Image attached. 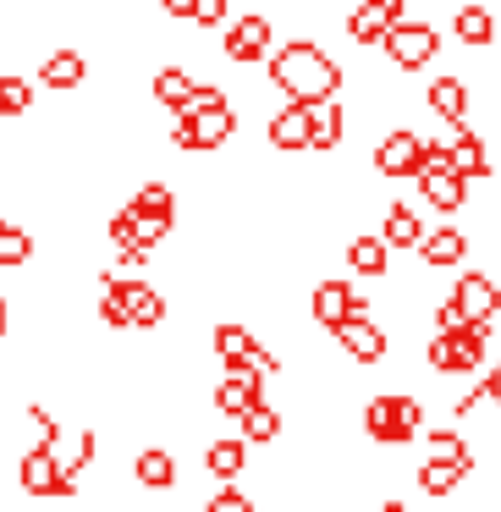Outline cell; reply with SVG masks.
<instances>
[{
	"mask_svg": "<svg viewBox=\"0 0 501 512\" xmlns=\"http://www.w3.org/2000/svg\"><path fill=\"white\" fill-rule=\"evenodd\" d=\"M309 116H314V149H336V144H342V133H347L342 94H336V100H325V105H309Z\"/></svg>",
	"mask_w": 501,
	"mask_h": 512,
	"instance_id": "484cf974",
	"label": "cell"
},
{
	"mask_svg": "<svg viewBox=\"0 0 501 512\" xmlns=\"http://www.w3.org/2000/svg\"><path fill=\"white\" fill-rule=\"evenodd\" d=\"M391 254H397V248L386 243V237H353V243H347V270H358V276H369V281H380L391 270Z\"/></svg>",
	"mask_w": 501,
	"mask_h": 512,
	"instance_id": "ffe728a7",
	"label": "cell"
},
{
	"mask_svg": "<svg viewBox=\"0 0 501 512\" xmlns=\"http://www.w3.org/2000/svg\"><path fill=\"white\" fill-rule=\"evenodd\" d=\"M485 347H490V325L474 320V325H463V331H435L430 342H424V364H430L435 375H474V369L485 364Z\"/></svg>",
	"mask_w": 501,
	"mask_h": 512,
	"instance_id": "7a4b0ae2",
	"label": "cell"
},
{
	"mask_svg": "<svg viewBox=\"0 0 501 512\" xmlns=\"http://www.w3.org/2000/svg\"><path fill=\"white\" fill-rule=\"evenodd\" d=\"M424 105H430L441 122L463 127V116H468V83L463 78H435L430 89H424Z\"/></svg>",
	"mask_w": 501,
	"mask_h": 512,
	"instance_id": "44dd1931",
	"label": "cell"
},
{
	"mask_svg": "<svg viewBox=\"0 0 501 512\" xmlns=\"http://www.w3.org/2000/svg\"><path fill=\"white\" fill-rule=\"evenodd\" d=\"M204 468H210V479L232 485V479L248 468V441H210L204 446Z\"/></svg>",
	"mask_w": 501,
	"mask_h": 512,
	"instance_id": "603a6c76",
	"label": "cell"
},
{
	"mask_svg": "<svg viewBox=\"0 0 501 512\" xmlns=\"http://www.w3.org/2000/svg\"><path fill=\"white\" fill-rule=\"evenodd\" d=\"M419 193H424V204H435L441 215H452V210H463L468 182L457 177L452 166H424V171H419Z\"/></svg>",
	"mask_w": 501,
	"mask_h": 512,
	"instance_id": "5bb4252c",
	"label": "cell"
},
{
	"mask_svg": "<svg viewBox=\"0 0 501 512\" xmlns=\"http://www.w3.org/2000/svg\"><path fill=\"white\" fill-rule=\"evenodd\" d=\"M391 28H397V17H391L380 0H364V6L347 12V39H353V45H386Z\"/></svg>",
	"mask_w": 501,
	"mask_h": 512,
	"instance_id": "2e32d148",
	"label": "cell"
},
{
	"mask_svg": "<svg viewBox=\"0 0 501 512\" xmlns=\"http://www.w3.org/2000/svg\"><path fill=\"white\" fill-rule=\"evenodd\" d=\"M446 144H452V171H457L463 182H485V177H490V155H485V138H479V133L457 127Z\"/></svg>",
	"mask_w": 501,
	"mask_h": 512,
	"instance_id": "e0dca14e",
	"label": "cell"
},
{
	"mask_svg": "<svg viewBox=\"0 0 501 512\" xmlns=\"http://www.w3.org/2000/svg\"><path fill=\"white\" fill-rule=\"evenodd\" d=\"M424 441H430V452H435V457H452V463H463V468H468V474L479 468L474 446H468L457 430H424Z\"/></svg>",
	"mask_w": 501,
	"mask_h": 512,
	"instance_id": "f546056e",
	"label": "cell"
},
{
	"mask_svg": "<svg viewBox=\"0 0 501 512\" xmlns=\"http://www.w3.org/2000/svg\"><path fill=\"white\" fill-rule=\"evenodd\" d=\"M452 298H457V309H463L468 320H485L490 325L501 314V287L485 276V270H463L457 287H452Z\"/></svg>",
	"mask_w": 501,
	"mask_h": 512,
	"instance_id": "7c38bea8",
	"label": "cell"
},
{
	"mask_svg": "<svg viewBox=\"0 0 501 512\" xmlns=\"http://www.w3.org/2000/svg\"><path fill=\"white\" fill-rule=\"evenodd\" d=\"M265 138H270V149H281V155L314 149V116H309V105H287V111H276V116H270V127H265Z\"/></svg>",
	"mask_w": 501,
	"mask_h": 512,
	"instance_id": "4fadbf2b",
	"label": "cell"
},
{
	"mask_svg": "<svg viewBox=\"0 0 501 512\" xmlns=\"http://www.w3.org/2000/svg\"><path fill=\"white\" fill-rule=\"evenodd\" d=\"M485 386H490V402H496V408H501V364L490 369V380H485Z\"/></svg>",
	"mask_w": 501,
	"mask_h": 512,
	"instance_id": "8d00e7d4",
	"label": "cell"
},
{
	"mask_svg": "<svg viewBox=\"0 0 501 512\" xmlns=\"http://www.w3.org/2000/svg\"><path fill=\"white\" fill-rule=\"evenodd\" d=\"M457 39H463L468 50H485L490 39H496V23H490L485 6H457Z\"/></svg>",
	"mask_w": 501,
	"mask_h": 512,
	"instance_id": "4316f807",
	"label": "cell"
},
{
	"mask_svg": "<svg viewBox=\"0 0 501 512\" xmlns=\"http://www.w3.org/2000/svg\"><path fill=\"white\" fill-rule=\"evenodd\" d=\"M391 56V67L397 72H419L435 61V50H441V34H435L430 23H397L386 34V45H380Z\"/></svg>",
	"mask_w": 501,
	"mask_h": 512,
	"instance_id": "ba28073f",
	"label": "cell"
},
{
	"mask_svg": "<svg viewBox=\"0 0 501 512\" xmlns=\"http://www.w3.org/2000/svg\"><path fill=\"white\" fill-rule=\"evenodd\" d=\"M375 512H413V507H408V501H380Z\"/></svg>",
	"mask_w": 501,
	"mask_h": 512,
	"instance_id": "74e56055",
	"label": "cell"
},
{
	"mask_svg": "<svg viewBox=\"0 0 501 512\" xmlns=\"http://www.w3.org/2000/svg\"><path fill=\"white\" fill-rule=\"evenodd\" d=\"M309 314H314V325L336 331V325H347L353 314H369V303H364V292H358L353 281L331 276V281H320V287L309 292Z\"/></svg>",
	"mask_w": 501,
	"mask_h": 512,
	"instance_id": "52a82bcc",
	"label": "cell"
},
{
	"mask_svg": "<svg viewBox=\"0 0 501 512\" xmlns=\"http://www.w3.org/2000/svg\"><path fill=\"white\" fill-rule=\"evenodd\" d=\"M226 61H237V67H254V61H265L270 56V23L259 12H248V17H237L232 28H226Z\"/></svg>",
	"mask_w": 501,
	"mask_h": 512,
	"instance_id": "8fae6325",
	"label": "cell"
},
{
	"mask_svg": "<svg viewBox=\"0 0 501 512\" xmlns=\"http://www.w3.org/2000/svg\"><path fill=\"white\" fill-rule=\"evenodd\" d=\"M0 111H6V116L34 111V83H28V78H0Z\"/></svg>",
	"mask_w": 501,
	"mask_h": 512,
	"instance_id": "d6a6232c",
	"label": "cell"
},
{
	"mask_svg": "<svg viewBox=\"0 0 501 512\" xmlns=\"http://www.w3.org/2000/svg\"><path fill=\"white\" fill-rule=\"evenodd\" d=\"M276 435H281V413L270 408V402H259V408L243 419V441H259V446H270Z\"/></svg>",
	"mask_w": 501,
	"mask_h": 512,
	"instance_id": "1f68e13d",
	"label": "cell"
},
{
	"mask_svg": "<svg viewBox=\"0 0 501 512\" xmlns=\"http://www.w3.org/2000/svg\"><path fill=\"white\" fill-rule=\"evenodd\" d=\"M17 485H23V496H34V501H67V496H78V485L67 479V463H61L50 446L23 452V463H17Z\"/></svg>",
	"mask_w": 501,
	"mask_h": 512,
	"instance_id": "277c9868",
	"label": "cell"
},
{
	"mask_svg": "<svg viewBox=\"0 0 501 512\" xmlns=\"http://www.w3.org/2000/svg\"><path fill=\"white\" fill-rule=\"evenodd\" d=\"M468 479V468L463 463H452V457H424V468H419V490L424 496H452L457 485Z\"/></svg>",
	"mask_w": 501,
	"mask_h": 512,
	"instance_id": "cb8c5ba5",
	"label": "cell"
},
{
	"mask_svg": "<svg viewBox=\"0 0 501 512\" xmlns=\"http://www.w3.org/2000/svg\"><path fill=\"white\" fill-rule=\"evenodd\" d=\"M83 78H89V61H83V50H50L45 61H39V83L56 94L67 89H83Z\"/></svg>",
	"mask_w": 501,
	"mask_h": 512,
	"instance_id": "9a60e30c",
	"label": "cell"
},
{
	"mask_svg": "<svg viewBox=\"0 0 501 512\" xmlns=\"http://www.w3.org/2000/svg\"><path fill=\"white\" fill-rule=\"evenodd\" d=\"M0 336H6V298H0Z\"/></svg>",
	"mask_w": 501,
	"mask_h": 512,
	"instance_id": "f35d334b",
	"label": "cell"
},
{
	"mask_svg": "<svg viewBox=\"0 0 501 512\" xmlns=\"http://www.w3.org/2000/svg\"><path fill=\"white\" fill-rule=\"evenodd\" d=\"M0 116H6V111H0Z\"/></svg>",
	"mask_w": 501,
	"mask_h": 512,
	"instance_id": "60d3db41",
	"label": "cell"
},
{
	"mask_svg": "<svg viewBox=\"0 0 501 512\" xmlns=\"http://www.w3.org/2000/svg\"><path fill=\"white\" fill-rule=\"evenodd\" d=\"M254 347H259V336L248 331V325H215V358H221L226 369H243L248 358H254Z\"/></svg>",
	"mask_w": 501,
	"mask_h": 512,
	"instance_id": "7402d4cb",
	"label": "cell"
},
{
	"mask_svg": "<svg viewBox=\"0 0 501 512\" xmlns=\"http://www.w3.org/2000/svg\"><path fill=\"white\" fill-rule=\"evenodd\" d=\"M336 347H342L347 358H353V364H380V358L391 353V336L380 331L375 320H369V314H353V320L347 325H336Z\"/></svg>",
	"mask_w": 501,
	"mask_h": 512,
	"instance_id": "30bf717a",
	"label": "cell"
},
{
	"mask_svg": "<svg viewBox=\"0 0 501 512\" xmlns=\"http://www.w3.org/2000/svg\"><path fill=\"white\" fill-rule=\"evenodd\" d=\"M270 83H276L292 105H325V100L342 94V67H336L320 45L292 39V45H281L276 56H270Z\"/></svg>",
	"mask_w": 501,
	"mask_h": 512,
	"instance_id": "6da1fadb",
	"label": "cell"
},
{
	"mask_svg": "<svg viewBox=\"0 0 501 512\" xmlns=\"http://www.w3.org/2000/svg\"><path fill=\"white\" fill-rule=\"evenodd\" d=\"M133 210L138 215H160V221H177V193H171V182H144V188L133 193Z\"/></svg>",
	"mask_w": 501,
	"mask_h": 512,
	"instance_id": "f1b7e54d",
	"label": "cell"
},
{
	"mask_svg": "<svg viewBox=\"0 0 501 512\" xmlns=\"http://www.w3.org/2000/svg\"><path fill=\"white\" fill-rule=\"evenodd\" d=\"M463 254H468V237L457 232V226H435V232H424V243H419V259H424L430 270L463 265Z\"/></svg>",
	"mask_w": 501,
	"mask_h": 512,
	"instance_id": "ac0fdd59",
	"label": "cell"
},
{
	"mask_svg": "<svg viewBox=\"0 0 501 512\" xmlns=\"http://www.w3.org/2000/svg\"><path fill=\"white\" fill-rule=\"evenodd\" d=\"M232 133H237L232 105H210V111H182V116H177V133H171V144L188 149V155H204V149H221Z\"/></svg>",
	"mask_w": 501,
	"mask_h": 512,
	"instance_id": "5b68a950",
	"label": "cell"
},
{
	"mask_svg": "<svg viewBox=\"0 0 501 512\" xmlns=\"http://www.w3.org/2000/svg\"><path fill=\"white\" fill-rule=\"evenodd\" d=\"M0 226H6V221H0Z\"/></svg>",
	"mask_w": 501,
	"mask_h": 512,
	"instance_id": "ab89813d",
	"label": "cell"
},
{
	"mask_svg": "<svg viewBox=\"0 0 501 512\" xmlns=\"http://www.w3.org/2000/svg\"><path fill=\"white\" fill-rule=\"evenodd\" d=\"M160 6H166L171 17H193V6H199V0H160Z\"/></svg>",
	"mask_w": 501,
	"mask_h": 512,
	"instance_id": "d590c367",
	"label": "cell"
},
{
	"mask_svg": "<svg viewBox=\"0 0 501 512\" xmlns=\"http://www.w3.org/2000/svg\"><path fill=\"white\" fill-rule=\"evenodd\" d=\"M424 155H430V138L397 127V133H386V138L375 144V171H380V177H391V182L419 177V171H424Z\"/></svg>",
	"mask_w": 501,
	"mask_h": 512,
	"instance_id": "8992f818",
	"label": "cell"
},
{
	"mask_svg": "<svg viewBox=\"0 0 501 512\" xmlns=\"http://www.w3.org/2000/svg\"><path fill=\"white\" fill-rule=\"evenodd\" d=\"M380 237H386L391 248H419L424 243V221L408 210V204H391L386 221H380Z\"/></svg>",
	"mask_w": 501,
	"mask_h": 512,
	"instance_id": "d4e9b609",
	"label": "cell"
},
{
	"mask_svg": "<svg viewBox=\"0 0 501 512\" xmlns=\"http://www.w3.org/2000/svg\"><path fill=\"white\" fill-rule=\"evenodd\" d=\"M364 435L375 446H402L413 435H424V408L419 397H369L364 402Z\"/></svg>",
	"mask_w": 501,
	"mask_h": 512,
	"instance_id": "3957f363",
	"label": "cell"
},
{
	"mask_svg": "<svg viewBox=\"0 0 501 512\" xmlns=\"http://www.w3.org/2000/svg\"><path fill=\"white\" fill-rule=\"evenodd\" d=\"M259 402H265V375H254V369H226L215 380V413H226V419L243 424Z\"/></svg>",
	"mask_w": 501,
	"mask_h": 512,
	"instance_id": "9c48e42d",
	"label": "cell"
},
{
	"mask_svg": "<svg viewBox=\"0 0 501 512\" xmlns=\"http://www.w3.org/2000/svg\"><path fill=\"white\" fill-rule=\"evenodd\" d=\"M204 512H259V501H248L243 490H215V496L204 501Z\"/></svg>",
	"mask_w": 501,
	"mask_h": 512,
	"instance_id": "836d02e7",
	"label": "cell"
},
{
	"mask_svg": "<svg viewBox=\"0 0 501 512\" xmlns=\"http://www.w3.org/2000/svg\"><path fill=\"white\" fill-rule=\"evenodd\" d=\"M193 23H199V28L226 23V0H199V6H193Z\"/></svg>",
	"mask_w": 501,
	"mask_h": 512,
	"instance_id": "e575fe53",
	"label": "cell"
},
{
	"mask_svg": "<svg viewBox=\"0 0 501 512\" xmlns=\"http://www.w3.org/2000/svg\"><path fill=\"white\" fill-rule=\"evenodd\" d=\"M34 259V237L23 226H0V270H17Z\"/></svg>",
	"mask_w": 501,
	"mask_h": 512,
	"instance_id": "4dcf8cb0",
	"label": "cell"
},
{
	"mask_svg": "<svg viewBox=\"0 0 501 512\" xmlns=\"http://www.w3.org/2000/svg\"><path fill=\"white\" fill-rule=\"evenodd\" d=\"M193 89H199V83H193L182 67H160V72H155V100L171 105V111H182V105L193 100Z\"/></svg>",
	"mask_w": 501,
	"mask_h": 512,
	"instance_id": "83f0119b",
	"label": "cell"
},
{
	"mask_svg": "<svg viewBox=\"0 0 501 512\" xmlns=\"http://www.w3.org/2000/svg\"><path fill=\"white\" fill-rule=\"evenodd\" d=\"M133 479L144 490H177V452H166V446H144V452L133 457Z\"/></svg>",
	"mask_w": 501,
	"mask_h": 512,
	"instance_id": "d6986e66",
	"label": "cell"
}]
</instances>
